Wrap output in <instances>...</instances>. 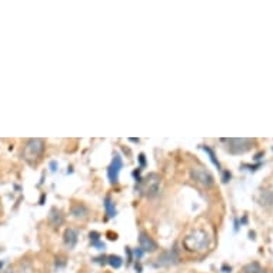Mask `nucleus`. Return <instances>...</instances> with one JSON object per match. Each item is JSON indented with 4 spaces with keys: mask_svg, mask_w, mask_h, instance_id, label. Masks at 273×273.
Here are the masks:
<instances>
[{
    "mask_svg": "<svg viewBox=\"0 0 273 273\" xmlns=\"http://www.w3.org/2000/svg\"><path fill=\"white\" fill-rule=\"evenodd\" d=\"M178 260H179V256H178L176 251H167V252H163V253L159 256L158 265H162V266L175 265V263H178Z\"/></svg>",
    "mask_w": 273,
    "mask_h": 273,
    "instance_id": "obj_8",
    "label": "nucleus"
},
{
    "mask_svg": "<svg viewBox=\"0 0 273 273\" xmlns=\"http://www.w3.org/2000/svg\"><path fill=\"white\" fill-rule=\"evenodd\" d=\"M190 176H192V179H193L194 182L201 183L202 186L210 187L213 186V183H215V179H213L212 173L209 172V170H206L205 167H201V166L192 167Z\"/></svg>",
    "mask_w": 273,
    "mask_h": 273,
    "instance_id": "obj_4",
    "label": "nucleus"
},
{
    "mask_svg": "<svg viewBox=\"0 0 273 273\" xmlns=\"http://www.w3.org/2000/svg\"><path fill=\"white\" fill-rule=\"evenodd\" d=\"M44 152V140L43 139H29L22 151V159L24 162H28L30 165H33L35 162H37L40 156L43 155Z\"/></svg>",
    "mask_w": 273,
    "mask_h": 273,
    "instance_id": "obj_2",
    "label": "nucleus"
},
{
    "mask_svg": "<svg viewBox=\"0 0 273 273\" xmlns=\"http://www.w3.org/2000/svg\"><path fill=\"white\" fill-rule=\"evenodd\" d=\"M210 235H209L206 230L196 229L193 232H190L185 239H183V247L187 252H205L208 251L209 246H210Z\"/></svg>",
    "mask_w": 273,
    "mask_h": 273,
    "instance_id": "obj_1",
    "label": "nucleus"
},
{
    "mask_svg": "<svg viewBox=\"0 0 273 273\" xmlns=\"http://www.w3.org/2000/svg\"><path fill=\"white\" fill-rule=\"evenodd\" d=\"M202 149H203V151L208 153L209 159H210V162H212V163H213V165H215L216 167H217V169H220V163H219V160L216 159L215 152L212 151V149H210L209 146H202Z\"/></svg>",
    "mask_w": 273,
    "mask_h": 273,
    "instance_id": "obj_13",
    "label": "nucleus"
},
{
    "mask_svg": "<svg viewBox=\"0 0 273 273\" xmlns=\"http://www.w3.org/2000/svg\"><path fill=\"white\" fill-rule=\"evenodd\" d=\"M51 167H52V172H55V170H56V162H52Z\"/></svg>",
    "mask_w": 273,
    "mask_h": 273,
    "instance_id": "obj_17",
    "label": "nucleus"
},
{
    "mask_svg": "<svg viewBox=\"0 0 273 273\" xmlns=\"http://www.w3.org/2000/svg\"><path fill=\"white\" fill-rule=\"evenodd\" d=\"M108 263L112 267H115V269H119L120 266H122L123 260L120 256H116V255H112V256H108Z\"/></svg>",
    "mask_w": 273,
    "mask_h": 273,
    "instance_id": "obj_14",
    "label": "nucleus"
},
{
    "mask_svg": "<svg viewBox=\"0 0 273 273\" xmlns=\"http://www.w3.org/2000/svg\"><path fill=\"white\" fill-rule=\"evenodd\" d=\"M139 159H140V163H142V166H144V155H140Z\"/></svg>",
    "mask_w": 273,
    "mask_h": 273,
    "instance_id": "obj_18",
    "label": "nucleus"
},
{
    "mask_svg": "<svg viewBox=\"0 0 273 273\" xmlns=\"http://www.w3.org/2000/svg\"><path fill=\"white\" fill-rule=\"evenodd\" d=\"M160 183L162 179L156 173H151L149 176H146L144 179H139V185H140V192L147 196V197H155L160 190Z\"/></svg>",
    "mask_w": 273,
    "mask_h": 273,
    "instance_id": "obj_3",
    "label": "nucleus"
},
{
    "mask_svg": "<svg viewBox=\"0 0 273 273\" xmlns=\"http://www.w3.org/2000/svg\"><path fill=\"white\" fill-rule=\"evenodd\" d=\"M243 273H263V270H262V267H260L259 263L253 262V263H249V265L244 266Z\"/></svg>",
    "mask_w": 273,
    "mask_h": 273,
    "instance_id": "obj_12",
    "label": "nucleus"
},
{
    "mask_svg": "<svg viewBox=\"0 0 273 273\" xmlns=\"http://www.w3.org/2000/svg\"><path fill=\"white\" fill-rule=\"evenodd\" d=\"M122 167H123L122 158H120V155L116 153L115 156H113V159H112V163H110L108 167V178L109 182H110L112 185L117 183V180H119V173L122 170Z\"/></svg>",
    "mask_w": 273,
    "mask_h": 273,
    "instance_id": "obj_5",
    "label": "nucleus"
},
{
    "mask_svg": "<svg viewBox=\"0 0 273 273\" xmlns=\"http://www.w3.org/2000/svg\"><path fill=\"white\" fill-rule=\"evenodd\" d=\"M105 209H106V215H108V217H115L116 216V208H115V203L112 202V197L110 196H106L105 197Z\"/></svg>",
    "mask_w": 273,
    "mask_h": 273,
    "instance_id": "obj_11",
    "label": "nucleus"
},
{
    "mask_svg": "<svg viewBox=\"0 0 273 273\" xmlns=\"http://www.w3.org/2000/svg\"><path fill=\"white\" fill-rule=\"evenodd\" d=\"M226 142L229 144L230 153H244L251 149V144L253 143L251 139H229Z\"/></svg>",
    "mask_w": 273,
    "mask_h": 273,
    "instance_id": "obj_6",
    "label": "nucleus"
},
{
    "mask_svg": "<svg viewBox=\"0 0 273 273\" xmlns=\"http://www.w3.org/2000/svg\"><path fill=\"white\" fill-rule=\"evenodd\" d=\"M70 213H72L73 217L82 219V217H86L87 213H89V210H87V208L83 205V203H76V205H73L72 206Z\"/></svg>",
    "mask_w": 273,
    "mask_h": 273,
    "instance_id": "obj_10",
    "label": "nucleus"
},
{
    "mask_svg": "<svg viewBox=\"0 0 273 273\" xmlns=\"http://www.w3.org/2000/svg\"><path fill=\"white\" fill-rule=\"evenodd\" d=\"M229 179H230V173L226 172L225 175H223V182H225V183H228V180Z\"/></svg>",
    "mask_w": 273,
    "mask_h": 273,
    "instance_id": "obj_16",
    "label": "nucleus"
},
{
    "mask_svg": "<svg viewBox=\"0 0 273 273\" xmlns=\"http://www.w3.org/2000/svg\"><path fill=\"white\" fill-rule=\"evenodd\" d=\"M139 244H140V251L142 252L158 251V243H156L147 233H144V232H142V233L139 235Z\"/></svg>",
    "mask_w": 273,
    "mask_h": 273,
    "instance_id": "obj_7",
    "label": "nucleus"
},
{
    "mask_svg": "<svg viewBox=\"0 0 273 273\" xmlns=\"http://www.w3.org/2000/svg\"><path fill=\"white\" fill-rule=\"evenodd\" d=\"M51 220L53 225H60V223L63 222V217H62V215H60V212H59L58 209H52Z\"/></svg>",
    "mask_w": 273,
    "mask_h": 273,
    "instance_id": "obj_15",
    "label": "nucleus"
},
{
    "mask_svg": "<svg viewBox=\"0 0 273 273\" xmlns=\"http://www.w3.org/2000/svg\"><path fill=\"white\" fill-rule=\"evenodd\" d=\"M63 239H65L66 246H67L69 249H73V247L76 246V243H78V232L75 229H66Z\"/></svg>",
    "mask_w": 273,
    "mask_h": 273,
    "instance_id": "obj_9",
    "label": "nucleus"
}]
</instances>
